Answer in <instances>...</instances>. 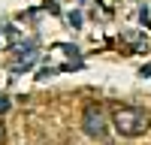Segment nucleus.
I'll return each mask as SVG.
<instances>
[{"label":"nucleus","instance_id":"obj_6","mask_svg":"<svg viewBox=\"0 0 151 145\" xmlns=\"http://www.w3.org/2000/svg\"><path fill=\"white\" fill-rule=\"evenodd\" d=\"M3 136H6V133H3V121H0V142H3Z\"/></svg>","mask_w":151,"mask_h":145},{"label":"nucleus","instance_id":"obj_2","mask_svg":"<svg viewBox=\"0 0 151 145\" xmlns=\"http://www.w3.org/2000/svg\"><path fill=\"white\" fill-rule=\"evenodd\" d=\"M82 130L88 133V136H94V139H103L106 136L109 118H106V112H103L100 103H88L85 106V112H82Z\"/></svg>","mask_w":151,"mask_h":145},{"label":"nucleus","instance_id":"obj_3","mask_svg":"<svg viewBox=\"0 0 151 145\" xmlns=\"http://www.w3.org/2000/svg\"><path fill=\"white\" fill-rule=\"evenodd\" d=\"M139 21H142V24H145V27H151V12H148V9H145V6H142V9H139Z\"/></svg>","mask_w":151,"mask_h":145},{"label":"nucleus","instance_id":"obj_1","mask_svg":"<svg viewBox=\"0 0 151 145\" xmlns=\"http://www.w3.org/2000/svg\"><path fill=\"white\" fill-rule=\"evenodd\" d=\"M112 124L121 136H142L151 127V115L139 106H115L112 109Z\"/></svg>","mask_w":151,"mask_h":145},{"label":"nucleus","instance_id":"obj_7","mask_svg":"<svg viewBox=\"0 0 151 145\" xmlns=\"http://www.w3.org/2000/svg\"><path fill=\"white\" fill-rule=\"evenodd\" d=\"M0 42H3V36H0Z\"/></svg>","mask_w":151,"mask_h":145},{"label":"nucleus","instance_id":"obj_5","mask_svg":"<svg viewBox=\"0 0 151 145\" xmlns=\"http://www.w3.org/2000/svg\"><path fill=\"white\" fill-rule=\"evenodd\" d=\"M6 109H9V100H6V97H0V112H6Z\"/></svg>","mask_w":151,"mask_h":145},{"label":"nucleus","instance_id":"obj_4","mask_svg":"<svg viewBox=\"0 0 151 145\" xmlns=\"http://www.w3.org/2000/svg\"><path fill=\"white\" fill-rule=\"evenodd\" d=\"M70 27H82V12H70Z\"/></svg>","mask_w":151,"mask_h":145}]
</instances>
